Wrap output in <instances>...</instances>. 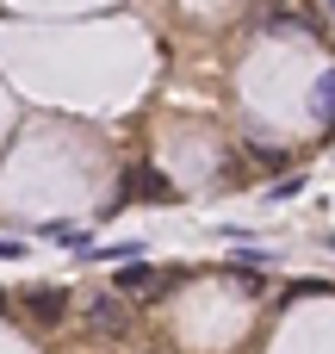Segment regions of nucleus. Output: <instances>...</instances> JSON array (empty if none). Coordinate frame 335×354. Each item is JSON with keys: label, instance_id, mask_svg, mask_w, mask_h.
<instances>
[{"label": "nucleus", "instance_id": "6", "mask_svg": "<svg viewBox=\"0 0 335 354\" xmlns=\"http://www.w3.org/2000/svg\"><path fill=\"white\" fill-rule=\"evenodd\" d=\"M19 255H25V243L19 236H0V261H19Z\"/></svg>", "mask_w": 335, "mask_h": 354}, {"label": "nucleus", "instance_id": "4", "mask_svg": "<svg viewBox=\"0 0 335 354\" xmlns=\"http://www.w3.org/2000/svg\"><path fill=\"white\" fill-rule=\"evenodd\" d=\"M317 118L335 131V75H323V81H317Z\"/></svg>", "mask_w": 335, "mask_h": 354}, {"label": "nucleus", "instance_id": "2", "mask_svg": "<svg viewBox=\"0 0 335 354\" xmlns=\"http://www.w3.org/2000/svg\"><path fill=\"white\" fill-rule=\"evenodd\" d=\"M87 330H99V336H118V330H124V299H118V292H99V299H87Z\"/></svg>", "mask_w": 335, "mask_h": 354}, {"label": "nucleus", "instance_id": "5", "mask_svg": "<svg viewBox=\"0 0 335 354\" xmlns=\"http://www.w3.org/2000/svg\"><path fill=\"white\" fill-rule=\"evenodd\" d=\"M292 193H305V174H292V180H280V187H267V199H274V205H286Z\"/></svg>", "mask_w": 335, "mask_h": 354}, {"label": "nucleus", "instance_id": "7", "mask_svg": "<svg viewBox=\"0 0 335 354\" xmlns=\"http://www.w3.org/2000/svg\"><path fill=\"white\" fill-rule=\"evenodd\" d=\"M329 249H335V236H329Z\"/></svg>", "mask_w": 335, "mask_h": 354}, {"label": "nucleus", "instance_id": "1", "mask_svg": "<svg viewBox=\"0 0 335 354\" xmlns=\"http://www.w3.org/2000/svg\"><path fill=\"white\" fill-rule=\"evenodd\" d=\"M168 280H174V274H155V268L137 255V261H118V274H112V292H118V299H149V292H162Z\"/></svg>", "mask_w": 335, "mask_h": 354}, {"label": "nucleus", "instance_id": "8", "mask_svg": "<svg viewBox=\"0 0 335 354\" xmlns=\"http://www.w3.org/2000/svg\"><path fill=\"white\" fill-rule=\"evenodd\" d=\"M0 299H6V292H0Z\"/></svg>", "mask_w": 335, "mask_h": 354}, {"label": "nucleus", "instance_id": "3", "mask_svg": "<svg viewBox=\"0 0 335 354\" xmlns=\"http://www.w3.org/2000/svg\"><path fill=\"white\" fill-rule=\"evenodd\" d=\"M62 311H68V292L62 286H31V317L37 324H62Z\"/></svg>", "mask_w": 335, "mask_h": 354}]
</instances>
